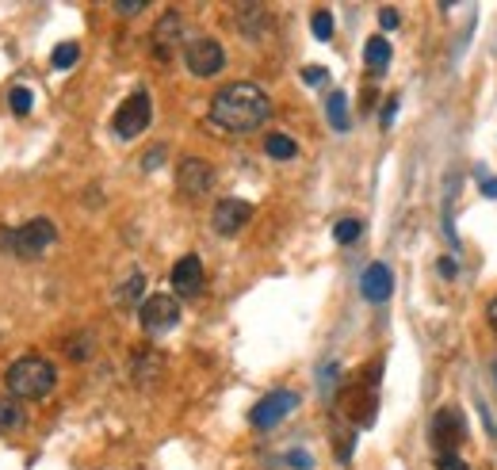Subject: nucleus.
I'll return each instance as SVG.
<instances>
[{"instance_id":"nucleus-25","label":"nucleus","mask_w":497,"mask_h":470,"mask_svg":"<svg viewBox=\"0 0 497 470\" xmlns=\"http://www.w3.org/2000/svg\"><path fill=\"white\" fill-rule=\"evenodd\" d=\"M437 470H471V466L463 463L459 456H440V459H437Z\"/></svg>"},{"instance_id":"nucleus-21","label":"nucleus","mask_w":497,"mask_h":470,"mask_svg":"<svg viewBox=\"0 0 497 470\" xmlns=\"http://www.w3.org/2000/svg\"><path fill=\"white\" fill-rule=\"evenodd\" d=\"M77 58H81V46L77 42H61V46H54V69H69V66H77Z\"/></svg>"},{"instance_id":"nucleus-4","label":"nucleus","mask_w":497,"mask_h":470,"mask_svg":"<svg viewBox=\"0 0 497 470\" xmlns=\"http://www.w3.org/2000/svg\"><path fill=\"white\" fill-rule=\"evenodd\" d=\"M150 123H153V100H150V92L138 88V92L126 96L123 107L115 111V134L131 142V138H138L142 131H146Z\"/></svg>"},{"instance_id":"nucleus-2","label":"nucleus","mask_w":497,"mask_h":470,"mask_svg":"<svg viewBox=\"0 0 497 470\" xmlns=\"http://www.w3.org/2000/svg\"><path fill=\"white\" fill-rule=\"evenodd\" d=\"M5 386H8V398H15V401H42L54 394L58 371L51 360H42V355H20V360L8 367Z\"/></svg>"},{"instance_id":"nucleus-23","label":"nucleus","mask_w":497,"mask_h":470,"mask_svg":"<svg viewBox=\"0 0 497 470\" xmlns=\"http://www.w3.org/2000/svg\"><path fill=\"white\" fill-rule=\"evenodd\" d=\"M8 104H12L15 115H31V107H35V96H31V88H12Z\"/></svg>"},{"instance_id":"nucleus-17","label":"nucleus","mask_w":497,"mask_h":470,"mask_svg":"<svg viewBox=\"0 0 497 470\" xmlns=\"http://www.w3.org/2000/svg\"><path fill=\"white\" fill-rule=\"evenodd\" d=\"M326 115H329V126H333V131H348V100H345V92H329Z\"/></svg>"},{"instance_id":"nucleus-1","label":"nucleus","mask_w":497,"mask_h":470,"mask_svg":"<svg viewBox=\"0 0 497 470\" xmlns=\"http://www.w3.org/2000/svg\"><path fill=\"white\" fill-rule=\"evenodd\" d=\"M268 119H272V100L253 80H237V85L218 88L211 100V123L230 134H249L256 126H264Z\"/></svg>"},{"instance_id":"nucleus-13","label":"nucleus","mask_w":497,"mask_h":470,"mask_svg":"<svg viewBox=\"0 0 497 470\" xmlns=\"http://www.w3.org/2000/svg\"><path fill=\"white\" fill-rule=\"evenodd\" d=\"M360 290H364V299L367 302H387L394 295V275L387 264H372L364 272V280H360Z\"/></svg>"},{"instance_id":"nucleus-26","label":"nucleus","mask_w":497,"mask_h":470,"mask_svg":"<svg viewBox=\"0 0 497 470\" xmlns=\"http://www.w3.org/2000/svg\"><path fill=\"white\" fill-rule=\"evenodd\" d=\"M161 161H165V145H153V153H150L146 161H142V169H146V172H153L157 165H161Z\"/></svg>"},{"instance_id":"nucleus-9","label":"nucleus","mask_w":497,"mask_h":470,"mask_svg":"<svg viewBox=\"0 0 497 470\" xmlns=\"http://www.w3.org/2000/svg\"><path fill=\"white\" fill-rule=\"evenodd\" d=\"M295 405H299V394H295V391H272L268 398H261V401L253 405V417H249V420H253V429L268 432V429H276L280 420L295 410Z\"/></svg>"},{"instance_id":"nucleus-28","label":"nucleus","mask_w":497,"mask_h":470,"mask_svg":"<svg viewBox=\"0 0 497 470\" xmlns=\"http://www.w3.org/2000/svg\"><path fill=\"white\" fill-rule=\"evenodd\" d=\"M379 23H382V31H394L398 27V8H382L379 12Z\"/></svg>"},{"instance_id":"nucleus-14","label":"nucleus","mask_w":497,"mask_h":470,"mask_svg":"<svg viewBox=\"0 0 497 470\" xmlns=\"http://www.w3.org/2000/svg\"><path fill=\"white\" fill-rule=\"evenodd\" d=\"M237 27H242V35L261 39V35H268L272 15H268V8H261V5H242V8H237Z\"/></svg>"},{"instance_id":"nucleus-3","label":"nucleus","mask_w":497,"mask_h":470,"mask_svg":"<svg viewBox=\"0 0 497 470\" xmlns=\"http://www.w3.org/2000/svg\"><path fill=\"white\" fill-rule=\"evenodd\" d=\"M58 241V230H54V222L51 218H31L23 222L20 230H12L5 245L15 253V256H23V261H35V256H42L46 249H51Z\"/></svg>"},{"instance_id":"nucleus-18","label":"nucleus","mask_w":497,"mask_h":470,"mask_svg":"<svg viewBox=\"0 0 497 470\" xmlns=\"http://www.w3.org/2000/svg\"><path fill=\"white\" fill-rule=\"evenodd\" d=\"M142 287H146V275H142V272H131V275H126V283L115 290V306H123V310H126V306H134L138 295H142Z\"/></svg>"},{"instance_id":"nucleus-34","label":"nucleus","mask_w":497,"mask_h":470,"mask_svg":"<svg viewBox=\"0 0 497 470\" xmlns=\"http://www.w3.org/2000/svg\"><path fill=\"white\" fill-rule=\"evenodd\" d=\"M493 382H497V355H493Z\"/></svg>"},{"instance_id":"nucleus-20","label":"nucleus","mask_w":497,"mask_h":470,"mask_svg":"<svg viewBox=\"0 0 497 470\" xmlns=\"http://www.w3.org/2000/svg\"><path fill=\"white\" fill-rule=\"evenodd\" d=\"M364 234V226L356 222V218H341L333 226V237H336V245H352V241H356Z\"/></svg>"},{"instance_id":"nucleus-22","label":"nucleus","mask_w":497,"mask_h":470,"mask_svg":"<svg viewBox=\"0 0 497 470\" xmlns=\"http://www.w3.org/2000/svg\"><path fill=\"white\" fill-rule=\"evenodd\" d=\"M310 31H314L318 42H329V39H333V12H326V8L314 12V15H310Z\"/></svg>"},{"instance_id":"nucleus-33","label":"nucleus","mask_w":497,"mask_h":470,"mask_svg":"<svg viewBox=\"0 0 497 470\" xmlns=\"http://www.w3.org/2000/svg\"><path fill=\"white\" fill-rule=\"evenodd\" d=\"M490 326H493V333H497V299L490 302Z\"/></svg>"},{"instance_id":"nucleus-10","label":"nucleus","mask_w":497,"mask_h":470,"mask_svg":"<svg viewBox=\"0 0 497 470\" xmlns=\"http://www.w3.org/2000/svg\"><path fill=\"white\" fill-rule=\"evenodd\" d=\"M249 218H253V203H245V199H222L211 210V226H215V234H222V237L242 234L249 226Z\"/></svg>"},{"instance_id":"nucleus-12","label":"nucleus","mask_w":497,"mask_h":470,"mask_svg":"<svg viewBox=\"0 0 497 470\" xmlns=\"http://www.w3.org/2000/svg\"><path fill=\"white\" fill-rule=\"evenodd\" d=\"M172 287L180 299H196L203 290V261L199 256H180L172 268Z\"/></svg>"},{"instance_id":"nucleus-16","label":"nucleus","mask_w":497,"mask_h":470,"mask_svg":"<svg viewBox=\"0 0 497 470\" xmlns=\"http://www.w3.org/2000/svg\"><path fill=\"white\" fill-rule=\"evenodd\" d=\"M23 425H27L23 405L15 401V398H5V401H0V429H5V432H20Z\"/></svg>"},{"instance_id":"nucleus-27","label":"nucleus","mask_w":497,"mask_h":470,"mask_svg":"<svg viewBox=\"0 0 497 470\" xmlns=\"http://www.w3.org/2000/svg\"><path fill=\"white\" fill-rule=\"evenodd\" d=\"M287 463H291L295 470H310V466H314V459L307 456V451H291V456H287Z\"/></svg>"},{"instance_id":"nucleus-29","label":"nucleus","mask_w":497,"mask_h":470,"mask_svg":"<svg viewBox=\"0 0 497 470\" xmlns=\"http://www.w3.org/2000/svg\"><path fill=\"white\" fill-rule=\"evenodd\" d=\"M123 15H138L142 8H146V0H119V5H115Z\"/></svg>"},{"instance_id":"nucleus-19","label":"nucleus","mask_w":497,"mask_h":470,"mask_svg":"<svg viewBox=\"0 0 497 470\" xmlns=\"http://www.w3.org/2000/svg\"><path fill=\"white\" fill-rule=\"evenodd\" d=\"M264 153L276 157V161H291L299 153V145H295V138H287V134H268L264 138Z\"/></svg>"},{"instance_id":"nucleus-11","label":"nucleus","mask_w":497,"mask_h":470,"mask_svg":"<svg viewBox=\"0 0 497 470\" xmlns=\"http://www.w3.org/2000/svg\"><path fill=\"white\" fill-rule=\"evenodd\" d=\"M180 39H184V20H180V12H165L161 20H157V27H153V58L157 61H169L172 54H176V46H180Z\"/></svg>"},{"instance_id":"nucleus-5","label":"nucleus","mask_w":497,"mask_h":470,"mask_svg":"<svg viewBox=\"0 0 497 470\" xmlns=\"http://www.w3.org/2000/svg\"><path fill=\"white\" fill-rule=\"evenodd\" d=\"M176 188H180V196H188V199H203L207 191L215 188V165L203 157H184L180 165H176Z\"/></svg>"},{"instance_id":"nucleus-15","label":"nucleus","mask_w":497,"mask_h":470,"mask_svg":"<svg viewBox=\"0 0 497 470\" xmlns=\"http://www.w3.org/2000/svg\"><path fill=\"white\" fill-rule=\"evenodd\" d=\"M364 66L372 69V73H387V66H391V42L382 39V35L367 39V46H364Z\"/></svg>"},{"instance_id":"nucleus-30","label":"nucleus","mask_w":497,"mask_h":470,"mask_svg":"<svg viewBox=\"0 0 497 470\" xmlns=\"http://www.w3.org/2000/svg\"><path fill=\"white\" fill-rule=\"evenodd\" d=\"M394 111H398V100L391 96V100H387V107H382V126H391V123H394Z\"/></svg>"},{"instance_id":"nucleus-7","label":"nucleus","mask_w":497,"mask_h":470,"mask_svg":"<svg viewBox=\"0 0 497 470\" xmlns=\"http://www.w3.org/2000/svg\"><path fill=\"white\" fill-rule=\"evenodd\" d=\"M463 436H467V425H463L459 410H440L437 417H432L428 440H432V447H437L440 456H456V447L463 444Z\"/></svg>"},{"instance_id":"nucleus-6","label":"nucleus","mask_w":497,"mask_h":470,"mask_svg":"<svg viewBox=\"0 0 497 470\" xmlns=\"http://www.w3.org/2000/svg\"><path fill=\"white\" fill-rule=\"evenodd\" d=\"M142 329L146 333H169L176 329V321H180V302H176L172 295H150V299H142Z\"/></svg>"},{"instance_id":"nucleus-8","label":"nucleus","mask_w":497,"mask_h":470,"mask_svg":"<svg viewBox=\"0 0 497 470\" xmlns=\"http://www.w3.org/2000/svg\"><path fill=\"white\" fill-rule=\"evenodd\" d=\"M184 61L196 77H215L226 66V51H222V42H215V39H196L184 46Z\"/></svg>"},{"instance_id":"nucleus-24","label":"nucleus","mask_w":497,"mask_h":470,"mask_svg":"<svg viewBox=\"0 0 497 470\" xmlns=\"http://www.w3.org/2000/svg\"><path fill=\"white\" fill-rule=\"evenodd\" d=\"M302 80H307V85H329V69H322V66H307L302 69Z\"/></svg>"},{"instance_id":"nucleus-31","label":"nucleus","mask_w":497,"mask_h":470,"mask_svg":"<svg viewBox=\"0 0 497 470\" xmlns=\"http://www.w3.org/2000/svg\"><path fill=\"white\" fill-rule=\"evenodd\" d=\"M483 196H490V199H497V180H483Z\"/></svg>"},{"instance_id":"nucleus-32","label":"nucleus","mask_w":497,"mask_h":470,"mask_svg":"<svg viewBox=\"0 0 497 470\" xmlns=\"http://www.w3.org/2000/svg\"><path fill=\"white\" fill-rule=\"evenodd\" d=\"M440 275H447V280H452V275H456V264H452V261H447V256H444V261H440Z\"/></svg>"}]
</instances>
